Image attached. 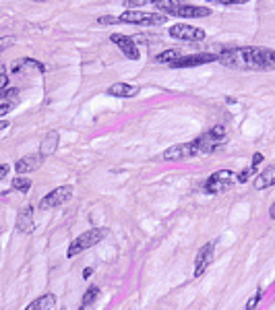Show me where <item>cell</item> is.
I'll return each mask as SVG.
<instances>
[{
	"mask_svg": "<svg viewBox=\"0 0 275 310\" xmlns=\"http://www.w3.org/2000/svg\"><path fill=\"white\" fill-rule=\"evenodd\" d=\"M218 62L230 69H242V71H265L275 69V50L269 48H224L218 52Z\"/></svg>",
	"mask_w": 275,
	"mask_h": 310,
	"instance_id": "1",
	"label": "cell"
},
{
	"mask_svg": "<svg viewBox=\"0 0 275 310\" xmlns=\"http://www.w3.org/2000/svg\"><path fill=\"white\" fill-rule=\"evenodd\" d=\"M106 234H108V232H106L104 228H91V230L83 232L81 236H77V238L71 242L69 251H67V257H69V259H73V257H77V255L85 253L87 248H91V246L100 244V242L106 238Z\"/></svg>",
	"mask_w": 275,
	"mask_h": 310,
	"instance_id": "2",
	"label": "cell"
},
{
	"mask_svg": "<svg viewBox=\"0 0 275 310\" xmlns=\"http://www.w3.org/2000/svg\"><path fill=\"white\" fill-rule=\"evenodd\" d=\"M168 19V15L164 13H145V11H137V9H131L127 13H122L118 17L120 23H131V25H164Z\"/></svg>",
	"mask_w": 275,
	"mask_h": 310,
	"instance_id": "3",
	"label": "cell"
},
{
	"mask_svg": "<svg viewBox=\"0 0 275 310\" xmlns=\"http://www.w3.org/2000/svg\"><path fill=\"white\" fill-rule=\"evenodd\" d=\"M234 182H236V174H234V172H230V170H220V172H216V174L209 176V180H207V184H205V191H207L209 195H220V193L228 191Z\"/></svg>",
	"mask_w": 275,
	"mask_h": 310,
	"instance_id": "4",
	"label": "cell"
},
{
	"mask_svg": "<svg viewBox=\"0 0 275 310\" xmlns=\"http://www.w3.org/2000/svg\"><path fill=\"white\" fill-rule=\"evenodd\" d=\"M201 149H199V143L193 141V143H180V145H174L170 149L164 151V160L166 162H180V160H189L193 155H199Z\"/></svg>",
	"mask_w": 275,
	"mask_h": 310,
	"instance_id": "5",
	"label": "cell"
},
{
	"mask_svg": "<svg viewBox=\"0 0 275 310\" xmlns=\"http://www.w3.org/2000/svg\"><path fill=\"white\" fill-rule=\"evenodd\" d=\"M170 36L176 38V40H182V42H201V40H205L207 34H205V29H201V27L180 23V25L170 27Z\"/></svg>",
	"mask_w": 275,
	"mask_h": 310,
	"instance_id": "6",
	"label": "cell"
},
{
	"mask_svg": "<svg viewBox=\"0 0 275 310\" xmlns=\"http://www.w3.org/2000/svg\"><path fill=\"white\" fill-rule=\"evenodd\" d=\"M73 197V186H60V189H54L52 193H48L42 201H40V209H54V207H60L65 205L67 201H71Z\"/></svg>",
	"mask_w": 275,
	"mask_h": 310,
	"instance_id": "7",
	"label": "cell"
},
{
	"mask_svg": "<svg viewBox=\"0 0 275 310\" xmlns=\"http://www.w3.org/2000/svg\"><path fill=\"white\" fill-rule=\"evenodd\" d=\"M218 60V54H209V52H203V54H193V56H185V58H178L172 62V69H193V67H201V65H207V62H213Z\"/></svg>",
	"mask_w": 275,
	"mask_h": 310,
	"instance_id": "8",
	"label": "cell"
},
{
	"mask_svg": "<svg viewBox=\"0 0 275 310\" xmlns=\"http://www.w3.org/2000/svg\"><path fill=\"white\" fill-rule=\"evenodd\" d=\"M110 40H112V44L118 46V50H120L122 54H125L127 58H131V60H139L141 52H139V48H137V44H135L133 38L122 36V34H112Z\"/></svg>",
	"mask_w": 275,
	"mask_h": 310,
	"instance_id": "9",
	"label": "cell"
},
{
	"mask_svg": "<svg viewBox=\"0 0 275 310\" xmlns=\"http://www.w3.org/2000/svg\"><path fill=\"white\" fill-rule=\"evenodd\" d=\"M170 15H174V17H187V19H199V17H209V15H211V11H209V9H205V7L187 5L185 0H182V3H180L178 7H174V11H172Z\"/></svg>",
	"mask_w": 275,
	"mask_h": 310,
	"instance_id": "10",
	"label": "cell"
},
{
	"mask_svg": "<svg viewBox=\"0 0 275 310\" xmlns=\"http://www.w3.org/2000/svg\"><path fill=\"white\" fill-rule=\"evenodd\" d=\"M213 248H216V244L209 242V244H205L201 251H199L197 263H195V277H201V275L209 269V263H211V259H213Z\"/></svg>",
	"mask_w": 275,
	"mask_h": 310,
	"instance_id": "11",
	"label": "cell"
},
{
	"mask_svg": "<svg viewBox=\"0 0 275 310\" xmlns=\"http://www.w3.org/2000/svg\"><path fill=\"white\" fill-rule=\"evenodd\" d=\"M42 162H44V158H42L40 153L25 155V158H21V160L15 164V170H17V174H29V172L38 170V168L42 166Z\"/></svg>",
	"mask_w": 275,
	"mask_h": 310,
	"instance_id": "12",
	"label": "cell"
},
{
	"mask_svg": "<svg viewBox=\"0 0 275 310\" xmlns=\"http://www.w3.org/2000/svg\"><path fill=\"white\" fill-rule=\"evenodd\" d=\"M17 230L23 232V234H32L34 232V207H25V209L19 211Z\"/></svg>",
	"mask_w": 275,
	"mask_h": 310,
	"instance_id": "13",
	"label": "cell"
},
{
	"mask_svg": "<svg viewBox=\"0 0 275 310\" xmlns=\"http://www.w3.org/2000/svg\"><path fill=\"white\" fill-rule=\"evenodd\" d=\"M137 93H139V87L129 83H114L108 89V96H114V98H135Z\"/></svg>",
	"mask_w": 275,
	"mask_h": 310,
	"instance_id": "14",
	"label": "cell"
},
{
	"mask_svg": "<svg viewBox=\"0 0 275 310\" xmlns=\"http://www.w3.org/2000/svg\"><path fill=\"white\" fill-rule=\"evenodd\" d=\"M58 143H60V135H58L56 131H50V133L42 139L40 155H42V158H48V155H52V153L58 149Z\"/></svg>",
	"mask_w": 275,
	"mask_h": 310,
	"instance_id": "15",
	"label": "cell"
},
{
	"mask_svg": "<svg viewBox=\"0 0 275 310\" xmlns=\"http://www.w3.org/2000/svg\"><path fill=\"white\" fill-rule=\"evenodd\" d=\"M275 184V166H269L267 170H263L257 178H255V189L257 191H265L269 186Z\"/></svg>",
	"mask_w": 275,
	"mask_h": 310,
	"instance_id": "16",
	"label": "cell"
},
{
	"mask_svg": "<svg viewBox=\"0 0 275 310\" xmlns=\"http://www.w3.org/2000/svg\"><path fill=\"white\" fill-rule=\"evenodd\" d=\"M56 304V296L54 294H44L38 300H34L32 304L27 306V310H52Z\"/></svg>",
	"mask_w": 275,
	"mask_h": 310,
	"instance_id": "17",
	"label": "cell"
},
{
	"mask_svg": "<svg viewBox=\"0 0 275 310\" xmlns=\"http://www.w3.org/2000/svg\"><path fill=\"white\" fill-rule=\"evenodd\" d=\"M23 69H38V71H46V67L42 62L34 60V58H23V60H17V65L13 67V73H19Z\"/></svg>",
	"mask_w": 275,
	"mask_h": 310,
	"instance_id": "18",
	"label": "cell"
},
{
	"mask_svg": "<svg viewBox=\"0 0 275 310\" xmlns=\"http://www.w3.org/2000/svg\"><path fill=\"white\" fill-rule=\"evenodd\" d=\"M178 58H180V50L170 48V50L160 52V54L156 56V62H168V65H172V62H174V60H178Z\"/></svg>",
	"mask_w": 275,
	"mask_h": 310,
	"instance_id": "19",
	"label": "cell"
},
{
	"mask_svg": "<svg viewBox=\"0 0 275 310\" xmlns=\"http://www.w3.org/2000/svg\"><path fill=\"white\" fill-rule=\"evenodd\" d=\"M100 298V288H89L87 292H85V296H83V300H81V306H94V302Z\"/></svg>",
	"mask_w": 275,
	"mask_h": 310,
	"instance_id": "20",
	"label": "cell"
},
{
	"mask_svg": "<svg viewBox=\"0 0 275 310\" xmlns=\"http://www.w3.org/2000/svg\"><path fill=\"white\" fill-rule=\"evenodd\" d=\"M13 191H19V193H29V189H32V180L29 178H15L13 184H11Z\"/></svg>",
	"mask_w": 275,
	"mask_h": 310,
	"instance_id": "21",
	"label": "cell"
},
{
	"mask_svg": "<svg viewBox=\"0 0 275 310\" xmlns=\"http://www.w3.org/2000/svg\"><path fill=\"white\" fill-rule=\"evenodd\" d=\"M207 137L220 143V141H222V139L226 137V129H224V127H213V129H211L209 133H207Z\"/></svg>",
	"mask_w": 275,
	"mask_h": 310,
	"instance_id": "22",
	"label": "cell"
},
{
	"mask_svg": "<svg viewBox=\"0 0 275 310\" xmlns=\"http://www.w3.org/2000/svg\"><path fill=\"white\" fill-rule=\"evenodd\" d=\"M127 7L137 9V7H145V5H154V0H122Z\"/></svg>",
	"mask_w": 275,
	"mask_h": 310,
	"instance_id": "23",
	"label": "cell"
},
{
	"mask_svg": "<svg viewBox=\"0 0 275 310\" xmlns=\"http://www.w3.org/2000/svg\"><path fill=\"white\" fill-rule=\"evenodd\" d=\"M261 296H263V292H261V290H257V292H255V296H253V298L247 302V308H244V310H255V306L261 302Z\"/></svg>",
	"mask_w": 275,
	"mask_h": 310,
	"instance_id": "24",
	"label": "cell"
},
{
	"mask_svg": "<svg viewBox=\"0 0 275 310\" xmlns=\"http://www.w3.org/2000/svg\"><path fill=\"white\" fill-rule=\"evenodd\" d=\"M15 44V38L13 36H5V38H0V52H5L7 48H11Z\"/></svg>",
	"mask_w": 275,
	"mask_h": 310,
	"instance_id": "25",
	"label": "cell"
},
{
	"mask_svg": "<svg viewBox=\"0 0 275 310\" xmlns=\"http://www.w3.org/2000/svg\"><path fill=\"white\" fill-rule=\"evenodd\" d=\"M251 174H253V168H249V170H244V172H240V174L236 176V182H240V184H244V182H249V178H251Z\"/></svg>",
	"mask_w": 275,
	"mask_h": 310,
	"instance_id": "26",
	"label": "cell"
},
{
	"mask_svg": "<svg viewBox=\"0 0 275 310\" xmlns=\"http://www.w3.org/2000/svg\"><path fill=\"white\" fill-rule=\"evenodd\" d=\"M207 3H216V5H244L249 0H207Z\"/></svg>",
	"mask_w": 275,
	"mask_h": 310,
	"instance_id": "27",
	"label": "cell"
},
{
	"mask_svg": "<svg viewBox=\"0 0 275 310\" xmlns=\"http://www.w3.org/2000/svg\"><path fill=\"white\" fill-rule=\"evenodd\" d=\"M261 164H263V153H255V155H253V166H251V168H253V172H255V170H257Z\"/></svg>",
	"mask_w": 275,
	"mask_h": 310,
	"instance_id": "28",
	"label": "cell"
},
{
	"mask_svg": "<svg viewBox=\"0 0 275 310\" xmlns=\"http://www.w3.org/2000/svg\"><path fill=\"white\" fill-rule=\"evenodd\" d=\"M11 108H13V106H11L9 102H7V104H0V118H3V116H7V114L11 112Z\"/></svg>",
	"mask_w": 275,
	"mask_h": 310,
	"instance_id": "29",
	"label": "cell"
},
{
	"mask_svg": "<svg viewBox=\"0 0 275 310\" xmlns=\"http://www.w3.org/2000/svg\"><path fill=\"white\" fill-rule=\"evenodd\" d=\"M100 23H102V25H112V23H120V21H118L116 17H102Z\"/></svg>",
	"mask_w": 275,
	"mask_h": 310,
	"instance_id": "30",
	"label": "cell"
},
{
	"mask_svg": "<svg viewBox=\"0 0 275 310\" xmlns=\"http://www.w3.org/2000/svg\"><path fill=\"white\" fill-rule=\"evenodd\" d=\"M7 85H9V77H7V73H0V91H3Z\"/></svg>",
	"mask_w": 275,
	"mask_h": 310,
	"instance_id": "31",
	"label": "cell"
},
{
	"mask_svg": "<svg viewBox=\"0 0 275 310\" xmlns=\"http://www.w3.org/2000/svg\"><path fill=\"white\" fill-rule=\"evenodd\" d=\"M7 174H9V166L7 164H0V180H3Z\"/></svg>",
	"mask_w": 275,
	"mask_h": 310,
	"instance_id": "32",
	"label": "cell"
},
{
	"mask_svg": "<svg viewBox=\"0 0 275 310\" xmlns=\"http://www.w3.org/2000/svg\"><path fill=\"white\" fill-rule=\"evenodd\" d=\"M3 129H9V122L7 120H0V131H3Z\"/></svg>",
	"mask_w": 275,
	"mask_h": 310,
	"instance_id": "33",
	"label": "cell"
},
{
	"mask_svg": "<svg viewBox=\"0 0 275 310\" xmlns=\"http://www.w3.org/2000/svg\"><path fill=\"white\" fill-rule=\"evenodd\" d=\"M269 215H271V217H273V220H275V203L271 205V209H269Z\"/></svg>",
	"mask_w": 275,
	"mask_h": 310,
	"instance_id": "34",
	"label": "cell"
},
{
	"mask_svg": "<svg viewBox=\"0 0 275 310\" xmlns=\"http://www.w3.org/2000/svg\"><path fill=\"white\" fill-rule=\"evenodd\" d=\"M91 271H94V269H91V267H87V269L83 271V275H85V277H89V275H91Z\"/></svg>",
	"mask_w": 275,
	"mask_h": 310,
	"instance_id": "35",
	"label": "cell"
},
{
	"mask_svg": "<svg viewBox=\"0 0 275 310\" xmlns=\"http://www.w3.org/2000/svg\"><path fill=\"white\" fill-rule=\"evenodd\" d=\"M79 310H94V306H81Z\"/></svg>",
	"mask_w": 275,
	"mask_h": 310,
	"instance_id": "36",
	"label": "cell"
}]
</instances>
